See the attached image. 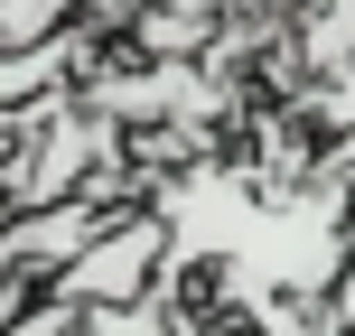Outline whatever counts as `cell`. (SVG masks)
<instances>
[{
	"mask_svg": "<svg viewBox=\"0 0 355 336\" xmlns=\"http://www.w3.org/2000/svg\"><path fill=\"white\" fill-rule=\"evenodd\" d=\"M75 28V0H0V56L19 47H47V37Z\"/></svg>",
	"mask_w": 355,
	"mask_h": 336,
	"instance_id": "cell-1",
	"label": "cell"
},
{
	"mask_svg": "<svg viewBox=\"0 0 355 336\" xmlns=\"http://www.w3.org/2000/svg\"><path fill=\"white\" fill-rule=\"evenodd\" d=\"M318 47H327V56L355 47V0H318Z\"/></svg>",
	"mask_w": 355,
	"mask_h": 336,
	"instance_id": "cell-2",
	"label": "cell"
}]
</instances>
